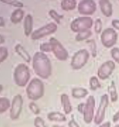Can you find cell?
I'll return each mask as SVG.
<instances>
[{
  "instance_id": "f1b7e54d",
  "label": "cell",
  "mask_w": 119,
  "mask_h": 127,
  "mask_svg": "<svg viewBox=\"0 0 119 127\" xmlns=\"http://www.w3.org/2000/svg\"><path fill=\"white\" fill-rule=\"evenodd\" d=\"M1 1H2V2L6 3V4H9V5L17 7H22L24 6V5L23 3L17 0H1Z\"/></svg>"
},
{
  "instance_id": "4fadbf2b",
  "label": "cell",
  "mask_w": 119,
  "mask_h": 127,
  "mask_svg": "<svg viewBox=\"0 0 119 127\" xmlns=\"http://www.w3.org/2000/svg\"><path fill=\"white\" fill-rule=\"evenodd\" d=\"M108 103V96L106 94L103 95L101 98V102L99 105L96 116V121L100 122L104 118L105 114V110L107 108Z\"/></svg>"
},
{
  "instance_id": "484cf974",
  "label": "cell",
  "mask_w": 119,
  "mask_h": 127,
  "mask_svg": "<svg viewBox=\"0 0 119 127\" xmlns=\"http://www.w3.org/2000/svg\"><path fill=\"white\" fill-rule=\"evenodd\" d=\"M108 91L110 94L111 101L115 102L117 99V95L116 93V88L115 86L112 85L108 88Z\"/></svg>"
},
{
  "instance_id": "d590c367",
  "label": "cell",
  "mask_w": 119,
  "mask_h": 127,
  "mask_svg": "<svg viewBox=\"0 0 119 127\" xmlns=\"http://www.w3.org/2000/svg\"><path fill=\"white\" fill-rule=\"evenodd\" d=\"M85 104L84 103L80 104L78 106V110L81 113L83 112Z\"/></svg>"
},
{
  "instance_id": "7402d4cb",
  "label": "cell",
  "mask_w": 119,
  "mask_h": 127,
  "mask_svg": "<svg viewBox=\"0 0 119 127\" xmlns=\"http://www.w3.org/2000/svg\"><path fill=\"white\" fill-rule=\"evenodd\" d=\"M10 100L7 98L1 97L0 98V113L2 114L6 112L11 107Z\"/></svg>"
},
{
  "instance_id": "ba28073f",
  "label": "cell",
  "mask_w": 119,
  "mask_h": 127,
  "mask_svg": "<svg viewBox=\"0 0 119 127\" xmlns=\"http://www.w3.org/2000/svg\"><path fill=\"white\" fill-rule=\"evenodd\" d=\"M57 29V26L56 24L54 23H49L35 31L31 34V39L33 40L40 39L54 33Z\"/></svg>"
},
{
  "instance_id": "1f68e13d",
  "label": "cell",
  "mask_w": 119,
  "mask_h": 127,
  "mask_svg": "<svg viewBox=\"0 0 119 127\" xmlns=\"http://www.w3.org/2000/svg\"><path fill=\"white\" fill-rule=\"evenodd\" d=\"M34 124L35 127H47L45 126L44 121L40 117H37L35 118Z\"/></svg>"
},
{
  "instance_id": "e0dca14e",
  "label": "cell",
  "mask_w": 119,
  "mask_h": 127,
  "mask_svg": "<svg viewBox=\"0 0 119 127\" xmlns=\"http://www.w3.org/2000/svg\"><path fill=\"white\" fill-rule=\"evenodd\" d=\"M47 118L50 121L53 122H65L67 120L65 116L59 112H50L48 114Z\"/></svg>"
},
{
  "instance_id": "5b68a950",
  "label": "cell",
  "mask_w": 119,
  "mask_h": 127,
  "mask_svg": "<svg viewBox=\"0 0 119 127\" xmlns=\"http://www.w3.org/2000/svg\"><path fill=\"white\" fill-rule=\"evenodd\" d=\"M89 53L85 49L79 50L74 54L72 58L71 66L74 69H81L85 65L89 58Z\"/></svg>"
},
{
  "instance_id": "e575fe53",
  "label": "cell",
  "mask_w": 119,
  "mask_h": 127,
  "mask_svg": "<svg viewBox=\"0 0 119 127\" xmlns=\"http://www.w3.org/2000/svg\"><path fill=\"white\" fill-rule=\"evenodd\" d=\"M69 127H78L77 124L75 122L74 120H72L68 123Z\"/></svg>"
},
{
  "instance_id": "3957f363",
  "label": "cell",
  "mask_w": 119,
  "mask_h": 127,
  "mask_svg": "<svg viewBox=\"0 0 119 127\" xmlns=\"http://www.w3.org/2000/svg\"><path fill=\"white\" fill-rule=\"evenodd\" d=\"M30 77L29 67L24 63L20 64L15 67L14 79L15 84L20 87H24L29 82Z\"/></svg>"
},
{
  "instance_id": "83f0119b",
  "label": "cell",
  "mask_w": 119,
  "mask_h": 127,
  "mask_svg": "<svg viewBox=\"0 0 119 127\" xmlns=\"http://www.w3.org/2000/svg\"><path fill=\"white\" fill-rule=\"evenodd\" d=\"M0 63L3 62L6 59L8 55L7 49L4 47H1L0 48Z\"/></svg>"
},
{
  "instance_id": "52a82bcc",
  "label": "cell",
  "mask_w": 119,
  "mask_h": 127,
  "mask_svg": "<svg viewBox=\"0 0 119 127\" xmlns=\"http://www.w3.org/2000/svg\"><path fill=\"white\" fill-rule=\"evenodd\" d=\"M49 43L51 46V51H53L56 58L60 61H66L68 54L66 50L56 38L51 37Z\"/></svg>"
},
{
  "instance_id": "603a6c76",
  "label": "cell",
  "mask_w": 119,
  "mask_h": 127,
  "mask_svg": "<svg viewBox=\"0 0 119 127\" xmlns=\"http://www.w3.org/2000/svg\"><path fill=\"white\" fill-rule=\"evenodd\" d=\"M92 35V32L91 30H87L78 33L76 36V39L78 41H83L89 38Z\"/></svg>"
},
{
  "instance_id": "8fae6325",
  "label": "cell",
  "mask_w": 119,
  "mask_h": 127,
  "mask_svg": "<svg viewBox=\"0 0 119 127\" xmlns=\"http://www.w3.org/2000/svg\"><path fill=\"white\" fill-rule=\"evenodd\" d=\"M115 67V63L113 61L105 62L98 68L97 71L98 77L102 80L108 78L111 75Z\"/></svg>"
},
{
  "instance_id": "277c9868",
  "label": "cell",
  "mask_w": 119,
  "mask_h": 127,
  "mask_svg": "<svg viewBox=\"0 0 119 127\" xmlns=\"http://www.w3.org/2000/svg\"><path fill=\"white\" fill-rule=\"evenodd\" d=\"M93 19L89 16L79 17L72 22L71 28L75 32H81L90 30L93 26Z\"/></svg>"
},
{
  "instance_id": "30bf717a",
  "label": "cell",
  "mask_w": 119,
  "mask_h": 127,
  "mask_svg": "<svg viewBox=\"0 0 119 127\" xmlns=\"http://www.w3.org/2000/svg\"><path fill=\"white\" fill-rule=\"evenodd\" d=\"M97 9V5L93 0L81 1L78 5L79 12L81 15H90L95 13Z\"/></svg>"
},
{
  "instance_id": "7a4b0ae2",
  "label": "cell",
  "mask_w": 119,
  "mask_h": 127,
  "mask_svg": "<svg viewBox=\"0 0 119 127\" xmlns=\"http://www.w3.org/2000/svg\"><path fill=\"white\" fill-rule=\"evenodd\" d=\"M27 97L33 101H37L43 96L45 87L43 82L40 79H32L26 90Z\"/></svg>"
},
{
  "instance_id": "cb8c5ba5",
  "label": "cell",
  "mask_w": 119,
  "mask_h": 127,
  "mask_svg": "<svg viewBox=\"0 0 119 127\" xmlns=\"http://www.w3.org/2000/svg\"><path fill=\"white\" fill-rule=\"evenodd\" d=\"M90 85L91 89L93 90H96L101 86L98 79L95 76L91 77L90 80Z\"/></svg>"
},
{
  "instance_id": "8d00e7d4",
  "label": "cell",
  "mask_w": 119,
  "mask_h": 127,
  "mask_svg": "<svg viewBox=\"0 0 119 127\" xmlns=\"http://www.w3.org/2000/svg\"><path fill=\"white\" fill-rule=\"evenodd\" d=\"M0 27H4L5 25V22L3 19V18L2 17H0Z\"/></svg>"
},
{
  "instance_id": "5bb4252c",
  "label": "cell",
  "mask_w": 119,
  "mask_h": 127,
  "mask_svg": "<svg viewBox=\"0 0 119 127\" xmlns=\"http://www.w3.org/2000/svg\"><path fill=\"white\" fill-rule=\"evenodd\" d=\"M99 5L101 11L104 16L107 17H111L113 15V5L111 2L108 0L99 1Z\"/></svg>"
},
{
  "instance_id": "6da1fadb",
  "label": "cell",
  "mask_w": 119,
  "mask_h": 127,
  "mask_svg": "<svg viewBox=\"0 0 119 127\" xmlns=\"http://www.w3.org/2000/svg\"><path fill=\"white\" fill-rule=\"evenodd\" d=\"M32 67L36 74L42 79H46L51 76V62L43 52H37L35 54L32 60Z\"/></svg>"
},
{
  "instance_id": "f35d334b",
  "label": "cell",
  "mask_w": 119,
  "mask_h": 127,
  "mask_svg": "<svg viewBox=\"0 0 119 127\" xmlns=\"http://www.w3.org/2000/svg\"><path fill=\"white\" fill-rule=\"evenodd\" d=\"M53 127H61V126H58V125H54Z\"/></svg>"
},
{
  "instance_id": "9a60e30c",
  "label": "cell",
  "mask_w": 119,
  "mask_h": 127,
  "mask_svg": "<svg viewBox=\"0 0 119 127\" xmlns=\"http://www.w3.org/2000/svg\"><path fill=\"white\" fill-rule=\"evenodd\" d=\"M60 101L65 114L66 115L70 114L72 109L68 95L65 94H62L61 95Z\"/></svg>"
},
{
  "instance_id": "d6a6232c",
  "label": "cell",
  "mask_w": 119,
  "mask_h": 127,
  "mask_svg": "<svg viewBox=\"0 0 119 127\" xmlns=\"http://www.w3.org/2000/svg\"><path fill=\"white\" fill-rule=\"evenodd\" d=\"M40 50L42 52H51V46L50 43H46L41 44L40 47Z\"/></svg>"
},
{
  "instance_id": "ffe728a7",
  "label": "cell",
  "mask_w": 119,
  "mask_h": 127,
  "mask_svg": "<svg viewBox=\"0 0 119 127\" xmlns=\"http://www.w3.org/2000/svg\"><path fill=\"white\" fill-rule=\"evenodd\" d=\"M77 1L75 0H64L61 3V8L66 11H71L76 8Z\"/></svg>"
},
{
  "instance_id": "44dd1931",
  "label": "cell",
  "mask_w": 119,
  "mask_h": 127,
  "mask_svg": "<svg viewBox=\"0 0 119 127\" xmlns=\"http://www.w3.org/2000/svg\"><path fill=\"white\" fill-rule=\"evenodd\" d=\"M88 94V92L86 89L81 87L73 88L72 91V96L76 98L85 97Z\"/></svg>"
},
{
  "instance_id": "836d02e7",
  "label": "cell",
  "mask_w": 119,
  "mask_h": 127,
  "mask_svg": "<svg viewBox=\"0 0 119 127\" xmlns=\"http://www.w3.org/2000/svg\"><path fill=\"white\" fill-rule=\"evenodd\" d=\"M112 25L114 28L119 31V20L117 19H114L112 20Z\"/></svg>"
},
{
  "instance_id": "74e56055",
  "label": "cell",
  "mask_w": 119,
  "mask_h": 127,
  "mask_svg": "<svg viewBox=\"0 0 119 127\" xmlns=\"http://www.w3.org/2000/svg\"><path fill=\"white\" fill-rule=\"evenodd\" d=\"M119 118V110L118 111V112L116 114L115 116H114V120H117Z\"/></svg>"
},
{
  "instance_id": "4dcf8cb0",
  "label": "cell",
  "mask_w": 119,
  "mask_h": 127,
  "mask_svg": "<svg viewBox=\"0 0 119 127\" xmlns=\"http://www.w3.org/2000/svg\"><path fill=\"white\" fill-rule=\"evenodd\" d=\"M102 29V23L101 19H97L95 22L94 30L97 34L101 33Z\"/></svg>"
},
{
  "instance_id": "9c48e42d",
  "label": "cell",
  "mask_w": 119,
  "mask_h": 127,
  "mask_svg": "<svg viewBox=\"0 0 119 127\" xmlns=\"http://www.w3.org/2000/svg\"><path fill=\"white\" fill-rule=\"evenodd\" d=\"M23 98L20 94L14 96L12 101L10 110V118L12 120H17L22 111L23 104Z\"/></svg>"
},
{
  "instance_id": "f546056e",
  "label": "cell",
  "mask_w": 119,
  "mask_h": 127,
  "mask_svg": "<svg viewBox=\"0 0 119 127\" xmlns=\"http://www.w3.org/2000/svg\"><path fill=\"white\" fill-rule=\"evenodd\" d=\"M110 53L114 60L119 64V49L116 47L114 48L111 50Z\"/></svg>"
},
{
  "instance_id": "ac0fdd59",
  "label": "cell",
  "mask_w": 119,
  "mask_h": 127,
  "mask_svg": "<svg viewBox=\"0 0 119 127\" xmlns=\"http://www.w3.org/2000/svg\"><path fill=\"white\" fill-rule=\"evenodd\" d=\"M24 12L22 9L18 8L14 10L11 15L10 20L12 23L16 24L20 23L23 20Z\"/></svg>"
},
{
  "instance_id": "8992f818",
  "label": "cell",
  "mask_w": 119,
  "mask_h": 127,
  "mask_svg": "<svg viewBox=\"0 0 119 127\" xmlns=\"http://www.w3.org/2000/svg\"><path fill=\"white\" fill-rule=\"evenodd\" d=\"M118 34L113 28H108L105 29L101 34V41L102 45L106 48L113 47L117 42Z\"/></svg>"
},
{
  "instance_id": "7c38bea8",
  "label": "cell",
  "mask_w": 119,
  "mask_h": 127,
  "mask_svg": "<svg viewBox=\"0 0 119 127\" xmlns=\"http://www.w3.org/2000/svg\"><path fill=\"white\" fill-rule=\"evenodd\" d=\"M95 101L93 96H90L87 99L85 105L83 112L84 118L86 121H90L92 119L94 114Z\"/></svg>"
},
{
  "instance_id": "4316f807",
  "label": "cell",
  "mask_w": 119,
  "mask_h": 127,
  "mask_svg": "<svg viewBox=\"0 0 119 127\" xmlns=\"http://www.w3.org/2000/svg\"><path fill=\"white\" fill-rule=\"evenodd\" d=\"M29 108L32 113L35 115H37L40 114V110L39 107L34 102H31L29 104Z\"/></svg>"
},
{
  "instance_id": "d4e9b609",
  "label": "cell",
  "mask_w": 119,
  "mask_h": 127,
  "mask_svg": "<svg viewBox=\"0 0 119 127\" xmlns=\"http://www.w3.org/2000/svg\"><path fill=\"white\" fill-rule=\"evenodd\" d=\"M49 14L51 18L54 20L57 24H60V20L63 18V15H59L57 12L53 9L50 10Z\"/></svg>"
},
{
  "instance_id": "2e32d148",
  "label": "cell",
  "mask_w": 119,
  "mask_h": 127,
  "mask_svg": "<svg viewBox=\"0 0 119 127\" xmlns=\"http://www.w3.org/2000/svg\"><path fill=\"white\" fill-rule=\"evenodd\" d=\"M33 26V19L31 15H27L24 22V28L25 35L27 36H29L32 31Z\"/></svg>"
},
{
  "instance_id": "d6986e66",
  "label": "cell",
  "mask_w": 119,
  "mask_h": 127,
  "mask_svg": "<svg viewBox=\"0 0 119 127\" xmlns=\"http://www.w3.org/2000/svg\"><path fill=\"white\" fill-rule=\"evenodd\" d=\"M16 52L21 56L25 61L30 63L31 61V57L29 53L27 52L24 47L20 44H18L15 47Z\"/></svg>"
}]
</instances>
